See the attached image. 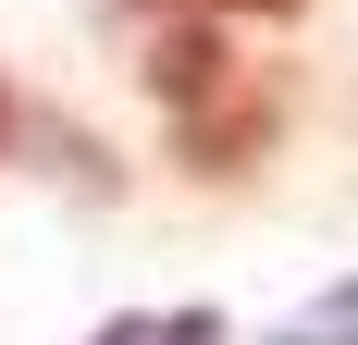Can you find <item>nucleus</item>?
Returning <instances> with one entry per match:
<instances>
[{
    "instance_id": "f257e3e1",
    "label": "nucleus",
    "mask_w": 358,
    "mask_h": 345,
    "mask_svg": "<svg viewBox=\"0 0 358 345\" xmlns=\"http://www.w3.org/2000/svg\"><path fill=\"white\" fill-rule=\"evenodd\" d=\"M272 345H358V284H334V296H309V309L285 321Z\"/></svg>"
},
{
    "instance_id": "f03ea898",
    "label": "nucleus",
    "mask_w": 358,
    "mask_h": 345,
    "mask_svg": "<svg viewBox=\"0 0 358 345\" xmlns=\"http://www.w3.org/2000/svg\"><path fill=\"white\" fill-rule=\"evenodd\" d=\"M87 345H222V309H173V321H111Z\"/></svg>"
},
{
    "instance_id": "7ed1b4c3",
    "label": "nucleus",
    "mask_w": 358,
    "mask_h": 345,
    "mask_svg": "<svg viewBox=\"0 0 358 345\" xmlns=\"http://www.w3.org/2000/svg\"><path fill=\"white\" fill-rule=\"evenodd\" d=\"M13 136H25V99H13V87H0V148H13Z\"/></svg>"
},
{
    "instance_id": "20e7f679",
    "label": "nucleus",
    "mask_w": 358,
    "mask_h": 345,
    "mask_svg": "<svg viewBox=\"0 0 358 345\" xmlns=\"http://www.w3.org/2000/svg\"><path fill=\"white\" fill-rule=\"evenodd\" d=\"M222 13H296V0H222Z\"/></svg>"
}]
</instances>
